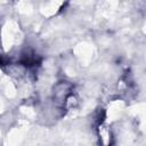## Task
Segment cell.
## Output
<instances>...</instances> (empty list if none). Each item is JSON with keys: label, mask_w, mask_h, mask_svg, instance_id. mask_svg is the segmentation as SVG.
Returning <instances> with one entry per match:
<instances>
[{"label": "cell", "mask_w": 146, "mask_h": 146, "mask_svg": "<svg viewBox=\"0 0 146 146\" xmlns=\"http://www.w3.org/2000/svg\"><path fill=\"white\" fill-rule=\"evenodd\" d=\"M40 62L39 57L35 55V54H31V52H26V54H23V57H22V63L26 66H34V65H38Z\"/></svg>", "instance_id": "cell-2"}, {"label": "cell", "mask_w": 146, "mask_h": 146, "mask_svg": "<svg viewBox=\"0 0 146 146\" xmlns=\"http://www.w3.org/2000/svg\"><path fill=\"white\" fill-rule=\"evenodd\" d=\"M71 89H72V86L70 83H67V82H60V83H58L57 87L55 88V91H54L56 102L57 103L66 104L71 99V96H72Z\"/></svg>", "instance_id": "cell-1"}, {"label": "cell", "mask_w": 146, "mask_h": 146, "mask_svg": "<svg viewBox=\"0 0 146 146\" xmlns=\"http://www.w3.org/2000/svg\"><path fill=\"white\" fill-rule=\"evenodd\" d=\"M6 64V62H5V59L2 58V57H0V65H5Z\"/></svg>", "instance_id": "cell-3"}]
</instances>
